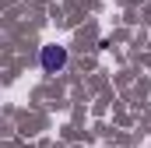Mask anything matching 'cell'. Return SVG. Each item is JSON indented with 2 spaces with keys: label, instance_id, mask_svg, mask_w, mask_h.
Here are the masks:
<instances>
[{
  "label": "cell",
  "instance_id": "1",
  "mask_svg": "<svg viewBox=\"0 0 151 148\" xmlns=\"http://www.w3.org/2000/svg\"><path fill=\"white\" fill-rule=\"evenodd\" d=\"M67 46H56V42H46L42 49H39V64H42V71L46 74H63L67 67Z\"/></svg>",
  "mask_w": 151,
  "mask_h": 148
}]
</instances>
